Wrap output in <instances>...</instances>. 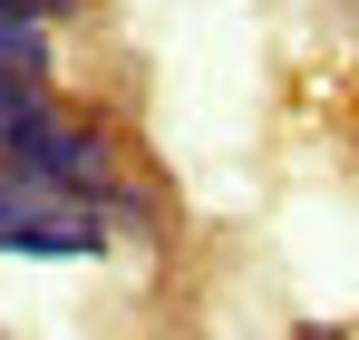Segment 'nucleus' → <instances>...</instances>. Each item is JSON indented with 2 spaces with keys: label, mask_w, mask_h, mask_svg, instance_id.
Here are the masks:
<instances>
[{
  "label": "nucleus",
  "mask_w": 359,
  "mask_h": 340,
  "mask_svg": "<svg viewBox=\"0 0 359 340\" xmlns=\"http://www.w3.org/2000/svg\"><path fill=\"white\" fill-rule=\"evenodd\" d=\"M0 253H20V263H107V224L88 214V195H49V185L0 166Z\"/></svg>",
  "instance_id": "f257e3e1"
},
{
  "label": "nucleus",
  "mask_w": 359,
  "mask_h": 340,
  "mask_svg": "<svg viewBox=\"0 0 359 340\" xmlns=\"http://www.w3.org/2000/svg\"><path fill=\"white\" fill-rule=\"evenodd\" d=\"M0 166L29 175V185H49V195H97V185L117 175V136H107L97 117H68V107H59L39 136H20Z\"/></svg>",
  "instance_id": "f03ea898"
},
{
  "label": "nucleus",
  "mask_w": 359,
  "mask_h": 340,
  "mask_svg": "<svg viewBox=\"0 0 359 340\" xmlns=\"http://www.w3.org/2000/svg\"><path fill=\"white\" fill-rule=\"evenodd\" d=\"M88 214L107 224V243H156V233H165V214H156V195H146V185H126V175H107V185L88 195Z\"/></svg>",
  "instance_id": "7ed1b4c3"
},
{
  "label": "nucleus",
  "mask_w": 359,
  "mask_h": 340,
  "mask_svg": "<svg viewBox=\"0 0 359 340\" xmlns=\"http://www.w3.org/2000/svg\"><path fill=\"white\" fill-rule=\"evenodd\" d=\"M49 117H59V98H49V78H10V68H0V156H10L20 136H39Z\"/></svg>",
  "instance_id": "20e7f679"
},
{
  "label": "nucleus",
  "mask_w": 359,
  "mask_h": 340,
  "mask_svg": "<svg viewBox=\"0 0 359 340\" xmlns=\"http://www.w3.org/2000/svg\"><path fill=\"white\" fill-rule=\"evenodd\" d=\"M0 68H10V78H49V68H59V49H49V20L0 10Z\"/></svg>",
  "instance_id": "39448f33"
},
{
  "label": "nucleus",
  "mask_w": 359,
  "mask_h": 340,
  "mask_svg": "<svg viewBox=\"0 0 359 340\" xmlns=\"http://www.w3.org/2000/svg\"><path fill=\"white\" fill-rule=\"evenodd\" d=\"M0 10H29V20H49V30H59V20L78 10V0H0Z\"/></svg>",
  "instance_id": "423d86ee"
},
{
  "label": "nucleus",
  "mask_w": 359,
  "mask_h": 340,
  "mask_svg": "<svg viewBox=\"0 0 359 340\" xmlns=\"http://www.w3.org/2000/svg\"><path fill=\"white\" fill-rule=\"evenodd\" d=\"M301 340H350V331H301Z\"/></svg>",
  "instance_id": "0eeeda50"
},
{
  "label": "nucleus",
  "mask_w": 359,
  "mask_h": 340,
  "mask_svg": "<svg viewBox=\"0 0 359 340\" xmlns=\"http://www.w3.org/2000/svg\"><path fill=\"white\" fill-rule=\"evenodd\" d=\"M350 340H359V331H350Z\"/></svg>",
  "instance_id": "6e6552de"
}]
</instances>
